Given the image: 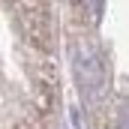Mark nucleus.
<instances>
[{"instance_id":"1","label":"nucleus","mask_w":129,"mask_h":129,"mask_svg":"<svg viewBox=\"0 0 129 129\" xmlns=\"http://www.w3.org/2000/svg\"><path fill=\"white\" fill-rule=\"evenodd\" d=\"M75 75H78V84H81V93L84 99H90V102H96L99 93H102V66L96 63V57H78L75 60Z\"/></svg>"},{"instance_id":"2","label":"nucleus","mask_w":129,"mask_h":129,"mask_svg":"<svg viewBox=\"0 0 129 129\" xmlns=\"http://www.w3.org/2000/svg\"><path fill=\"white\" fill-rule=\"evenodd\" d=\"M117 129H129V99L126 102H120V111H117Z\"/></svg>"}]
</instances>
